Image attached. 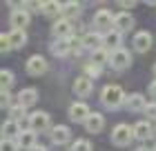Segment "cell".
<instances>
[{
	"instance_id": "6da1fadb",
	"label": "cell",
	"mask_w": 156,
	"mask_h": 151,
	"mask_svg": "<svg viewBox=\"0 0 156 151\" xmlns=\"http://www.w3.org/2000/svg\"><path fill=\"white\" fill-rule=\"evenodd\" d=\"M125 100H127L125 91H123V87H118V84H107V87L101 91V102L107 107V109H118Z\"/></svg>"
},
{
	"instance_id": "7a4b0ae2",
	"label": "cell",
	"mask_w": 156,
	"mask_h": 151,
	"mask_svg": "<svg viewBox=\"0 0 156 151\" xmlns=\"http://www.w3.org/2000/svg\"><path fill=\"white\" fill-rule=\"evenodd\" d=\"M134 138V127L129 125H116L114 131H112V142L116 147H127Z\"/></svg>"
},
{
	"instance_id": "3957f363",
	"label": "cell",
	"mask_w": 156,
	"mask_h": 151,
	"mask_svg": "<svg viewBox=\"0 0 156 151\" xmlns=\"http://www.w3.org/2000/svg\"><path fill=\"white\" fill-rule=\"evenodd\" d=\"M132 64V53L127 51V49H116V51H112V56H109V67L112 69H116V71H123V69H127Z\"/></svg>"
},
{
	"instance_id": "277c9868",
	"label": "cell",
	"mask_w": 156,
	"mask_h": 151,
	"mask_svg": "<svg viewBox=\"0 0 156 151\" xmlns=\"http://www.w3.org/2000/svg\"><path fill=\"white\" fill-rule=\"evenodd\" d=\"M114 13H112L109 9H101V11H96V16H94V27H96V31H112V27H114Z\"/></svg>"
},
{
	"instance_id": "5b68a950",
	"label": "cell",
	"mask_w": 156,
	"mask_h": 151,
	"mask_svg": "<svg viewBox=\"0 0 156 151\" xmlns=\"http://www.w3.org/2000/svg\"><path fill=\"white\" fill-rule=\"evenodd\" d=\"M29 11L25 9V7H16V9L11 11V16H9V22H11V27L13 29H23L25 31V27L29 25Z\"/></svg>"
},
{
	"instance_id": "8992f818",
	"label": "cell",
	"mask_w": 156,
	"mask_h": 151,
	"mask_svg": "<svg viewBox=\"0 0 156 151\" xmlns=\"http://www.w3.org/2000/svg\"><path fill=\"white\" fill-rule=\"evenodd\" d=\"M72 22H69V20H65V18H58V20H54V25H51V33L56 36V38H72Z\"/></svg>"
},
{
	"instance_id": "52a82bcc",
	"label": "cell",
	"mask_w": 156,
	"mask_h": 151,
	"mask_svg": "<svg viewBox=\"0 0 156 151\" xmlns=\"http://www.w3.org/2000/svg\"><path fill=\"white\" fill-rule=\"evenodd\" d=\"M25 67H27V74L29 76H42L47 71V60L42 56H31Z\"/></svg>"
},
{
	"instance_id": "ba28073f",
	"label": "cell",
	"mask_w": 156,
	"mask_h": 151,
	"mask_svg": "<svg viewBox=\"0 0 156 151\" xmlns=\"http://www.w3.org/2000/svg\"><path fill=\"white\" fill-rule=\"evenodd\" d=\"M114 27H116V31H118V33H127V31H132V29H134V18H132V13H127V11L116 13V18H114Z\"/></svg>"
},
{
	"instance_id": "9c48e42d",
	"label": "cell",
	"mask_w": 156,
	"mask_h": 151,
	"mask_svg": "<svg viewBox=\"0 0 156 151\" xmlns=\"http://www.w3.org/2000/svg\"><path fill=\"white\" fill-rule=\"evenodd\" d=\"M152 42H154V38H152L150 31H138L136 36H134V49H136L138 53L150 51V49H152Z\"/></svg>"
},
{
	"instance_id": "30bf717a",
	"label": "cell",
	"mask_w": 156,
	"mask_h": 151,
	"mask_svg": "<svg viewBox=\"0 0 156 151\" xmlns=\"http://www.w3.org/2000/svg\"><path fill=\"white\" fill-rule=\"evenodd\" d=\"M89 107L85 105V102H74L72 107H69V120H74V122H85L89 118Z\"/></svg>"
},
{
	"instance_id": "8fae6325",
	"label": "cell",
	"mask_w": 156,
	"mask_h": 151,
	"mask_svg": "<svg viewBox=\"0 0 156 151\" xmlns=\"http://www.w3.org/2000/svg\"><path fill=\"white\" fill-rule=\"evenodd\" d=\"M91 89H94V82H91V78L87 76H78L76 80H74V91H76V96H80V98H87Z\"/></svg>"
},
{
	"instance_id": "7c38bea8",
	"label": "cell",
	"mask_w": 156,
	"mask_h": 151,
	"mask_svg": "<svg viewBox=\"0 0 156 151\" xmlns=\"http://www.w3.org/2000/svg\"><path fill=\"white\" fill-rule=\"evenodd\" d=\"M51 142L54 145H65V142H69V138H72V131H69V127L65 125H56L51 127Z\"/></svg>"
},
{
	"instance_id": "4fadbf2b",
	"label": "cell",
	"mask_w": 156,
	"mask_h": 151,
	"mask_svg": "<svg viewBox=\"0 0 156 151\" xmlns=\"http://www.w3.org/2000/svg\"><path fill=\"white\" fill-rule=\"evenodd\" d=\"M36 102H38V91L34 87H27V89H23L18 93V105L25 107V109H27V107H34Z\"/></svg>"
},
{
	"instance_id": "5bb4252c",
	"label": "cell",
	"mask_w": 156,
	"mask_h": 151,
	"mask_svg": "<svg viewBox=\"0 0 156 151\" xmlns=\"http://www.w3.org/2000/svg\"><path fill=\"white\" fill-rule=\"evenodd\" d=\"M29 127L34 129V131H42V129L49 127V113L45 111H36L29 116Z\"/></svg>"
},
{
	"instance_id": "9a60e30c",
	"label": "cell",
	"mask_w": 156,
	"mask_h": 151,
	"mask_svg": "<svg viewBox=\"0 0 156 151\" xmlns=\"http://www.w3.org/2000/svg\"><path fill=\"white\" fill-rule=\"evenodd\" d=\"M105 42V36H101L98 31H91V33H85L83 36V47L91 49V51H96V49H101Z\"/></svg>"
},
{
	"instance_id": "2e32d148",
	"label": "cell",
	"mask_w": 156,
	"mask_h": 151,
	"mask_svg": "<svg viewBox=\"0 0 156 151\" xmlns=\"http://www.w3.org/2000/svg\"><path fill=\"white\" fill-rule=\"evenodd\" d=\"M152 133H154V127L150 125V120H140L134 125V138L147 140V138H152Z\"/></svg>"
},
{
	"instance_id": "e0dca14e",
	"label": "cell",
	"mask_w": 156,
	"mask_h": 151,
	"mask_svg": "<svg viewBox=\"0 0 156 151\" xmlns=\"http://www.w3.org/2000/svg\"><path fill=\"white\" fill-rule=\"evenodd\" d=\"M125 107H127L129 111H145L147 100H145V96H140V93H132V96H127Z\"/></svg>"
},
{
	"instance_id": "ac0fdd59",
	"label": "cell",
	"mask_w": 156,
	"mask_h": 151,
	"mask_svg": "<svg viewBox=\"0 0 156 151\" xmlns=\"http://www.w3.org/2000/svg\"><path fill=\"white\" fill-rule=\"evenodd\" d=\"M85 125V129H87L89 133H98L103 129V125H105V118L101 116V113H89V118L83 122Z\"/></svg>"
},
{
	"instance_id": "d6986e66",
	"label": "cell",
	"mask_w": 156,
	"mask_h": 151,
	"mask_svg": "<svg viewBox=\"0 0 156 151\" xmlns=\"http://www.w3.org/2000/svg\"><path fill=\"white\" fill-rule=\"evenodd\" d=\"M120 42H123V33H118V31L112 29L109 33H105L103 47L107 49V51H116V49H120Z\"/></svg>"
},
{
	"instance_id": "ffe728a7",
	"label": "cell",
	"mask_w": 156,
	"mask_h": 151,
	"mask_svg": "<svg viewBox=\"0 0 156 151\" xmlns=\"http://www.w3.org/2000/svg\"><path fill=\"white\" fill-rule=\"evenodd\" d=\"M20 133H23V129H20L18 122L7 120L5 125H2V140H13V138L18 140V136H20Z\"/></svg>"
},
{
	"instance_id": "44dd1931",
	"label": "cell",
	"mask_w": 156,
	"mask_h": 151,
	"mask_svg": "<svg viewBox=\"0 0 156 151\" xmlns=\"http://www.w3.org/2000/svg\"><path fill=\"white\" fill-rule=\"evenodd\" d=\"M7 36H9V45H11V49H20V47L27 45V31H23V29H11Z\"/></svg>"
},
{
	"instance_id": "7402d4cb",
	"label": "cell",
	"mask_w": 156,
	"mask_h": 151,
	"mask_svg": "<svg viewBox=\"0 0 156 151\" xmlns=\"http://www.w3.org/2000/svg\"><path fill=\"white\" fill-rule=\"evenodd\" d=\"M16 142H18V147H25L29 151L31 147H36V131H34V129H25V131L18 136Z\"/></svg>"
},
{
	"instance_id": "603a6c76",
	"label": "cell",
	"mask_w": 156,
	"mask_h": 151,
	"mask_svg": "<svg viewBox=\"0 0 156 151\" xmlns=\"http://www.w3.org/2000/svg\"><path fill=\"white\" fill-rule=\"evenodd\" d=\"M51 51H54V56H58V58H60V56H67L69 51H72V42H69V38L65 40V38H56L54 42H51Z\"/></svg>"
},
{
	"instance_id": "cb8c5ba5",
	"label": "cell",
	"mask_w": 156,
	"mask_h": 151,
	"mask_svg": "<svg viewBox=\"0 0 156 151\" xmlns=\"http://www.w3.org/2000/svg\"><path fill=\"white\" fill-rule=\"evenodd\" d=\"M40 11L45 16H62V5L56 2V0H47V2H42Z\"/></svg>"
},
{
	"instance_id": "d4e9b609",
	"label": "cell",
	"mask_w": 156,
	"mask_h": 151,
	"mask_svg": "<svg viewBox=\"0 0 156 151\" xmlns=\"http://www.w3.org/2000/svg\"><path fill=\"white\" fill-rule=\"evenodd\" d=\"M80 16V5L78 2H65L62 5V18L65 20H74Z\"/></svg>"
},
{
	"instance_id": "484cf974",
	"label": "cell",
	"mask_w": 156,
	"mask_h": 151,
	"mask_svg": "<svg viewBox=\"0 0 156 151\" xmlns=\"http://www.w3.org/2000/svg\"><path fill=\"white\" fill-rule=\"evenodd\" d=\"M109 56H112V51H107L105 47H101V49H96V51H91V62L98 64V67H103L105 62H109Z\"/></svg>"
},
{
	"instance_id": "4316f807",
	"label": "cell",
	"mask_w": 156,
	"mask_h": 151,
	"mask_svg": "<svg viewBox=\"0 0 156 151\" xmlns=\"http://www.w3.org/2000/svg\"><path fill=\"white\" fill-rule=\"evenodd\" d=\"M9 113H11V120L13 122H18V125H29V118H27V113H25V107H20V105H16V107H11L9 109Z\"/></svg>"
},
{
	"instance_id": "83f0119b",
	"label": "cell",
	"mask_w": 156,
	"mask_h": 151,
	"mask_svg": "<svg viewBox=\"0 0 156 151\" xmlns=\"http://www.w3.org/2000/svg\"><path fill=\"white\" fill-rule=\"evenodd\" d=\"M13 84V74L9 69H2L0 71V91H9Z\"/></svg>"
},
{
	"instance_id": "f1b7e54d",
	"label": "cell",
	"mask_w": 156,
	"mask_h": 151,
	"mask_svg": "<svg viewBox=\"0 0 156 151\" xmlns=\"http://www.w3.org/2000/svg\"><path fill=\"white\" fill-rule=\"evenodd\" d=\"M72 151H91V142L85 138H78L72 142Z\"/></svg>"
},
{
	"instance_id": "f546056e",
	"label": "cell",
	"mask_w": 156,
	"mask_h": 151,
	"mask_svg": "<svg viewBox=\"0 0 156 151\" xmlns=\"http://www.w3.org/2000/svg\"><path fill=\"white\" fill-rule=\"evenodd\" d=\"M85 74H87V78H98L101 76V67L94 64V62H89L87 67H85Z\"/></svg>"
},
{
	"instance_id": "4dcf8cb0",
	"label": "cell",
	"mask_w": 156,
	"mask_h": 151,
	"mask_svg": "<svg viewBox=\"0 0 156 151\" xmlns=\"http://www.w3.org/2000/svg\"><path fill=\"white\" fill-rule=\"evenodd\" d=\"M0 151H18V142H13V140H2Z\"/></svg>"
},
{
	"instance_id": "1f68e13d",
	"label": "cell",
	"mask_w": 156,
	"mask_h": 151,
	"mask_svg": "<svg viewBox=\"0 0 156 151\" xmlns=\"http://www.w3.org/2000/svg\"><path fill=\"white\" fill-rule=\"evenodd\" d=\"M9 49H11V45H9V36H7V33H2V36H0V51H2V53H7Z\"/></svg>"
},
{
	"instance_id": "d6a6232c",
	"label": "cell",
	"mask_w": 156,
	"mask_h": 151,
	"mask_svg": "<svg viewBox=\"0 0 156 151\" xmlns=\"http://www.w3.org/2000/svg\"><path fill=\"white\" fill-rule=\"evenodd\" d=\"M145 113H147V118H150V120H156V105H154V102L147 105V107H145Z\"/></svg>"
},
{
	"instance_id": "836d02e7",
	"label": "cell",
	"mask_w": 156,
	"mask_h": 151,
	"mask_svg": "<svg viewBox=\"0 0 156 151\" xmlns=\"http://www.w3.org/2000/svg\"><path fill=\"white\" fill-rule=\"evenodd\" d=\"M11 102V96H9V91H2V96H0V105H2V109H7Z\"/></svg>"
},
{
	"instance_id": "e575fe53",
	"label": "cell",
	"mask_w": 156,
	"mask_h": 151,
	"mask_svg": "<svg viewBox=\"0 0 156 151\" xmlns=\"http://www.w3.org/2000/svg\"><path fill=\"white\" fill-rule=\"evenodd\" d=\"M136 2H132V0H120V7H123V9H129V7H134Z\"/></svg>"
},
{
	"instance_id": "d590c367",
	"label": "cell",
	"mask_w": 156,
	"mask_h": 151,
	"mask_svg": "<svg viewBox=\"0 0 156 151\" xmlns=\"http://www.w3.org/2000/svg\"><path fill=\"white\" fill-rule=\"evenodd\" d=\"M150 93H154V96H156V80L150 84Z\"/></svg>"
},
{
	"instance_id": "8d00e7d4",
	"label": "cell",
	"mask_w": 156,
	"mask_h": 151,
	"mask_svg": "<svg viewBox=\"0 0 156 151\" xmlns=\"http://www.w3.org/2000/svg\"><path fill=\"white\" fill-rule=\"evenodd\" d=\"M29 151H47V149H45V147H40V145H36V147H31Z\"/></svg>"
},
{
	"instance_id": "74e56055",
	"label": "cell",
	"mask_w": 156,
	"mask_h": 151,
	"mask_svg": "<svg viewBox=\"0 0 156 151\" xmlns=\"http://www.w3.org/2000/svg\"><path fill=\"white\" fill-rule=\"evenodd\" d=\"M136 151H150V149H147V147H140V149H136Z\"/></svg>"
},
{
	"instance_id": "f35d334b",
	"label": "cell",
	"mask_w": 156,
	"mask_h": 151,
	"mask_svg": "<svg viewBox=\"0 0 156 151\" xmlns=\"http://www.w3.org/2000/svg\"><path fill=\"white\" fill-rule=\"evenodd\" d=\"M154 74H156V64H154Z\"/></svg>"
},
{
	"instance_id": "ab89813d",
	"label": "cell",
	"mask_w": 156,
	"mask_h": 151,
	"mask_svg": "<svg viewBox=\"0 0 156 151\" xmlns=\"http://www.w3.org/2000/svg\"><path fill=\"white\" fill-rule=\"evenodd\" d=\"M154 151H156V145H154Z\"/></svg>"
}]
</instances>
